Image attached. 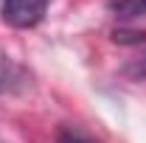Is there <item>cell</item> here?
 Here are the masks:
<instances>
[{"label": "cell", "instance_id": "1", "mask_svg": "<svg viewBox=\"0 0 146 143\" xmlns=\"http://www.w3.org/2000/svg\"><path fill=\"white\" fill-rule=\"evenodd\" d=\"M51 0H3V20L11 28H34L42 23Z\"/></svg>", "mask_w": 146, "mask_h": 143}, {"label": "cell", "instance_id": "2", "mask_svg": "<svg viewBox=\"0 0 146 143\" xmlns=\"http://www.w3.org/2000/svg\"><path fill=\"white\" fill-rule=\"evenodd\" d=\"M23 84V70L14 65V59L0 51V93H9V90H17Z\"/></svg>", "mask_w": 146, "mask_h": 143}, {"label": "cell", "instance_id": "3", "mask_svg": "<svg viewBox=\"0 0 146 143\" xmlns=\"http://www.w3.org/2000/svg\"><path fill=\"white\" fill-rule=\"evenodd\" d=\"M127 76H132V79H146V54L127 65Z\"/></svg>", "mask_w": 146, "mask_h": 143}, {"label": "cell", "instance_id": "4", "mask_svg": "<svg viewBox=\"0 0 146 143\" xmlns=\"http://www.w3.org/2000/svg\"><path fill=\"white\" fill-rule=\"evenodd\" d=\"M59 143H87L84 138H79V135H70V132H65L62 138H59Z\"/></svg>", "mask_w": 146, "mask_h": 143}]
</instances>
